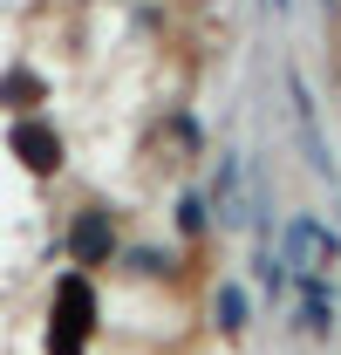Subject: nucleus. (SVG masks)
I'll list each match as a JSON object with an SVG mask.
<instances>
[{
  "mask_svg": "<svg viewBox=\"0 0 341 355\" xmlns=\"http://www.w3.org/2000/svg\"><path fill=\"white\" fill-rule=\"evenodd\" d=\"M89 328H96V294L82 273H69L55 287V314H48V355H82Z\"/></svg>",
  "mask_w": 341,
  "mask_h": 355,
  "instance_id": "f257e3e1",
  "label": "nucleus"
},
{
  "mask_svg": "<svg viewBox=\"0 0 341 355\" xmlns=\"http://www.w3.org/2000/svg\"><path fill=\"white\" fill-rule=\"evenodd\" d=\"M321 253H335V239H328L314 219H294V232H287V260H294V266H314Z\"/></svg>",
  "mask_w": 341,
  "mask_h": 355,
  "instance_id": "20e7f679",
  "label": "nucleus"
},
{
  "mask_svg": "<svg viewBox=\"0 0 341 355\" xmlns=\"http://www.w3.org/2000/svg\"><path fill=\"white\" fill-rule=\"evenodd\" d=\"M42 96V83L35 76H14V83H0V103H35Z\"/></svg>",
  "mask_w": 341,
  "mask_h": 355,
  "instance_id": "39448f33",
  "label": "nucleus"
},
{
  "mask_svg": "<svg viewBox=\"0 0 341 355\" xmlns=\"http://www.w3.org/2000/svg\"><path fill=\"white\" fill-rule=\"evenodd\" d=\"M110 246H116V225H110V212L89 205L82 219L69 225V253H76V260H110Z\"/></svg>",
  "mask_w": 341,
  "mask_h": 355,
  "instance_id": "f03ea898",
  "label": "nucleus"
},
{
  "mask_svg": "<svg viewBox=\"0 0 341 355\" xmlns=\"http://www.w3.org/2000/svg\"><path fill=\"white\" fill-rule=\"evenodd\" d=\"M218 321H225V328H239V321H246V301H239V294H225V301H218Z\"/></svg>",
  "mask_w": 341,
  "mask_h": 355,
  "instance_id": "423d86ee",
  "label": "nucleus"
},
{
  "mask_svg": "<svg viewBox=\"0 0 341 355\" xmlns=\"http://www.w3.org/2000/svg\"><path fill=\"white\" fill-rule=\"evenodd\" d=\"M14 157H21V164H28V171H55V164H62V144H55V130H48V123H14Z\"/></svg>",
  "mask_w": 341,
  "mask_h": 355,
  "instance_id": "7ed1b4c3",
  "label": "nucleus"
}]
</instances>
